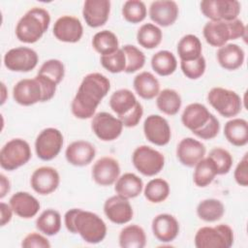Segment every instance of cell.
<instances>
[{
	"label": "cell",
	"mask_w": 248,
	"mask_h": 248,
	"mask_svg": "<svg viewBox=\"0 0 248 248\" xmlns=\"http://www.w3.org/2000/svg\"><path fill=\"white\" fill-rule=\"evenodd\" d=\"M122 49L126 57V68L124 72L132 74L144 66L145 55L140 48L133 45H125Z\"/></svg>",
	"instance_id": "b9f144b4"
},
{
	"label": "cell",
	"mask_w": 248,
	"mask_h": 248,
	"mask_svg": "<svg viewBox=\"0 0 248 248\" xmlns=\"http://www.w3.org/2000/svg\"><path fill=\"white\" fill-rule=\"evenodd\" d=\"M162 38V30L153 23L142 24L137 33V41L139 45L147 49L157 47L161 44Z\"/></svg>",
	"instance_id": "f35d334b"
},
{
	"label": "cell",
	"mask_w": 248,
	"mask_h": 248,
	"mask_svg": "<svg viewBox=\"0 0 248 248\" xmlns=\"http://www.w3.org/2000/svg\"><path fill=\"white\" fill-rule=\"evenodd\" d=\"M154 236L161 242H170L179 233V224L174 216L161 213L154 217L151 224Z\"/></svg>",
	"instance_id": "cb8c5ba5"
},
{
	"label": "cell",
	"mask_w": 248,
	"mask_h": 248,
	"mask_svg": "<svg viewBox=\"0 0 248 248\" xmlns=\"http://www.w3.org/2000/svg\"><path fill=\"white\" fill-rule=\"evenodd\" d=\"M151 67L155 73L161 77L173 74L177 68V60L174 54L169 50H160L153 54Z\"/></svg>",
	"instance_id": "8d00e7d4"
},
{
	"label": "cell",
	"mask_w": 248,
	"mask_h": 248,
	"mask_svg": "<svg viewBox=\"0 0 248 248\" xmlns=\"http://www.w3.org/2000/svg\"><path fill=\"white\" fill-rule=\"evenodd\" d=\"M13 98L16 103L25 107L43 102L42 86L36 78L20 79L13 88Z\"/></svg>",
	"instance_id": "2e32d148"
},
{
	"label": "cell",
	"mask_w": 248,
	"mask_h": 248,
	"mask_svg": "<svg viewBox=\"0 0 248 248\" xmlns=\"http://www.w3.org/2000/svg\"><path fill=\"white\" fill-rule=\"evenodd\" d=\"M143 133L151 143L164 146L168 144L171 138V131L166 118L158 114L147 116L143 122Z\"/></svg>",
	"instance_id": "9a60e30c"
},
{
	"label": "cell",
	"mask_w": 248,
	"mask_h": 248,
	"mask_svg": "<svg viewBox=\"0 0 248 248\" xmlns=\"http://www.w3.org/2000/svg\"><path fill=\"white\" fill-rule=\"evenodd\" d=\"M134 167L145 176H154L158 174L165 166V157L158 150L147 146H138L132 155Z\"/></svg>",
	"instance_id": "30bf717a"
},
{
	"label": "cell",
	"mask_w": 248,
	"mask_h": 248,
	"mask_svg": "<svg viewBox=\"0 0 248 248\" xmlns=\"http://www.w3.org/2000/svg\"><path fill=\"white\" fill-rule=\"evenodd\" d=\"M49 13L44 8L34 7L27 11L17 21L16 36L22 43L34 44L46 33L49 27Z\"/></svg>",
	"instance_id": "277c9868"
},
{
	"label": "cell",
	"mask_w": 248,
	"mask_h": 248,
	"mask_svg": "<svg viewBox=\"0 0 248 248\" xmlns=\"http://www.w3.org/2000/svg\"><path fill=\"white\" fill-rule=\"evenodd\" d=\"M147 10L142 1L128 0L123 4L122 16L124 19L130 23H140L146 17Z\"/></svg>",
	"instance_id": "60d3db41"
},
{
	"label": "cell",
	"mask_w": 248,
	"mask_h": 248,
	"mask_svg": "<svg viewBox=\"0 0 248 248\" xmlns=\"http://www.w3.org/2000/svg\"><path fill=\"white\" fill-rule=\"evenodd\" d=\"M216 58L219 65L228 71H234L244 63L245 53L236 44H226L218 48Z\"/></svg>",
	"instance_id": "4316f807"
},
{
	"label": "cell",
	"mask_w": 248,
	"mask_h": 248,
	"mask_svg": "<svg viewBox=\"0 0 248 248\" xmlns=\"http://www.w3.org/2000/svg\"><path fill=\"white\" fill-rule=\"evenodd\" d=\"M181 97L177 91L166 88L159 92L156 99V106L160 111L167 115H175L181 108Z\"/></svg>",
	"instance_id": "836d02e7"
},
{
	"label": "cell",
	"mask_w": 248,
	"mask_h": 248,
	"mask_svg": "<svg viewBox=\"0 0 248 248\" xmlns=\"http://www.w3.org/2000/svg\"><path fill=\"white\" fill-rule=\"evenodd\" d=\"M24 248H49L51 245L46 237L38 232L28 233L21 241Z\"/></svg>",
	"instance_id": "7dc6e473"
},
{
	"label": "cell",
	"mask_w": 248,
	"mask_h": 248,
	"mask_svg": "<svg viewBox=\"0 0 248 248\" xmlns=\"http://www.w3.org/2000/svg\"><path fill=\"white\" fill-rule=\"evenodd\" d=\"M218 175L217 168L208 156L202 158L200 162L195 166V170L193 173V181L198 187H206L208 186Z\"/></svg>",
	"instance_id": "d6a6232c"
},
{
	"label": "cell",
	"mask_w": 248,
	"mask_h": 248,
	"mask_svg": "<svg viewBox=\"0 0 248 248\" xmlns=\"http://www.w3.org/2000/svg\"><path fill=\"white\" fill-rule=\"evenodd\" d=\"M100 62L107 71L112 74L124 72L126 68V57L122 48H118L113 53L102 55Z\"/></svg>",
	"instance_id": "ee69618b"
},
{
	"label": "cell",
	"mask_w": 248,
	"mask_h": 248,
	"mask_svg": "<svg viewBox=\"0 0 248 248\" xmlns=\"http://www.w3.org/2000/svg\"><path fill=\"white\" fill-rule=\"evenodd\" d=\"M202 33L207 44L214 47H221L230 40L245 38L246 27L238 18L231 21L209 20L203 26Z\"/></svg>",
	"instance_id": "8992f818"
},
{
	"label": "cell",
	"mask_w": 248,
	"mask_h": 248,
	"mask_svg": "<svg viewBox=\"0 0 248 248\" xmlns=\"http://www.w3.org/2000/svg\"><path fill=\"white\" fill-rule=\"evenodd\" d=\"M94 145L86 140H76L70 143L65 151V157L69 164L76 167L89 165L95 158Z\"/></svg>",
	"instance_id": "d4e9b609"
},
{
	"label": "cell",
	"mask_w": 248,
	"mask_h": 248,
	"mask_svg": "<svg viewBox=\"0 0 248 248\" xmlns=\"http://www.w3.org/2000/svg\"><path fill=\"white\" fill-rule=\"evenodd\" d=\"M178 14V5L172 0H156L149 6V17L159 26L172 25L176 21Z\"/></svg>",
	"instance_id": "7402d4cb"
},
{
	"label": "cell",
	"mask_w": 248,
	"mask_h": 248,
	"mask_svg": "<svg viewBox=\"0 0 248 248\" xmlns=\"http://www.w3.org/2000/svg\"><path fill=\"white\" fill-rule=\"evenodd\" d=\"M235 182L243 187L248 185V159L247 153L244 154L242 159L238 162L233 172Z\"/></svg>",
	"instance_id": "c3c4849f"
},
{
	"label": "cell",
	"mask_w": 248,
	"mask_h": 248,
	"mask_svg": "<svg viewBox=\"0 0 248 248\" xmlns=\"http://www.w3.org/2000/svg\"><path fill=\"white\" fill-rule=\"evenodd\" d=\"M225 214L223 202L217 199H205L199 202L197 206V215L205 222L219 221Z\"/></svg>",
	"instance_id": "e575fe53"
},
{
	"label": "cell",
	"mask_w": 248,
	"mask_h": 248,
	"mask_svg": "<svg viewBox=\"0 0 248 248\" xmlns=\"http://www.w3.org/2000/svg\"><path fill=\"white\" fill-rule=\"evenodd\" d=\"M52 32L60 42L78 43L83 35V27L78 17L62 16L54 22Z\"/></svg>",
	"instance_id": "ac0fdd59"
},
{
	"label": "cell",
	"mask_w": 248,
	"mask_h": 248,
	"mask_svg": "<svg viewBox=\"0 0 248 248\" xmlns=\"http://www.w3.org/2000/svg\"><path fill=\"white\" fill-rule=\"evenodd\" d=\"M63 143V135L58 129L46 128L36 138V154L43 161H50L60 153Z\"/></svg>",
	"instance_id": "7c38bea8"
},
{
	"label": "cell",
	"mask_w": 248,
	"mask_h": 248,
	"mask_svg": "<svg viewBox=\"0 0 248 248\" xmlns=\"http://www.w3.org/2000/svg\"><path fill=\"white\" fill-rule=\"evenodd\" d=\"M122 122L112 114L102 111L96 113L91 121V128L96 137L103 141L116 140L123 130Z\"/></svg>",
	"instance_id": "5bb4252c"
},
{
	"label": "cell",
	"mask_w": 248,
	"mask_h": 248,
	"mask_svg": "<svg viewBox=\"0 0 248 248\" xmlns=\"http://www.w3.org/2000/svg\"><path fill=\"white\" fill-rule=\"evenodd\" d=\"M180 68L186 78L190 79H198L204 74L206 62L202 55L192 61H180Z\"/></svg>",
	"instance_id": "bcb514c9"
},
{
	"label": "cell",
	"mask_w": 248,
	"mask_h": 248,
	"mask_svg": "<svg viewBox=\"0 0 248 248\" xmlns=\"http://www.w3.org/2000/svg\"><path fill=\"white\" fill-rule=\"evenodd\" d=\"M109 107L124 127H136L141 119L143 108L135 94L126 88L114 91L109 98Z\"/></svg>",
	"instance_id": "5b68a950"
},
{
	"label": "cell",
	"mask_w": 248,
	"mask_h": 248,
	"mask_svg": "<svg viewBox=\"0 0 248 248\" xmlns=\"http://www.w3.org/2000/svg\"><path fill=\"white\" fill-rule=\"evenodd\" d=\"M32 153L29 143L22 139H13L6 142L0 151V166L6 170H15L24 166Z\"/></svg>",
	"instance_id": "9c48e42d"
},
{
	"label": "cell",
	"mask_w": 248,
	"mask_h": 248,
	"mask_svg": "<svg viewBox=\"0 0 248 248\" xmlns=\"http://www.w3.org/2000/svg\"><path fill=\"white\" fill-rule=\"evenodd\" d=\"M60 183V175L52 167H40L36 169L30 178L32 189L39 195H49L54 192Z\"/></svg>",
	"instance_id": "e0dca14e"
},
{
	"label": "cell",
	"mask_w": 248,
	"mask_h": 248,
	"mask_svg": "<svg viewBox=\"0 0 248 248\" xmlns=\"http://www.w3.org/2000/svg\"><path fill=\"white\" fill-rule=\"evenodd\" d=\"M1 91H2V97H1V105H3L4 103H5V101H6V93H7V91H6V86H5V84L2 82L1 83Z\"/></svg>",
	"instance_id": "f5cc1de1"
},
{
	"label": "cell",
	"mask_w": 248,
	"mask_h": 248,
	"mask_svg": "<svg viewBox=\"0 0 248 248\" xmlns=\"http://www.w3.org/2000/svg\"><path fill=\"white\" fill-rule=\"evenodd\" d=\"M119 245L122 248H143L146 245L144 230L139 225H128L119 233Z\"/></svg>",
	"instance_id": "4dcf8cb0"
},
{
	"label": "cell",
	"mask_w": 248,
	"mask_h": 248,
	"mask_svg": "<svg viewBox=\"0 0 248 248\" xmlns=\"http://www.w3.org/2000/svg\"><path fill=\"white\" fill-rule=\"evenodd\" d=\"M66 229L71 233H78L87 243L97 244L107 235V225L94 212L81 208H72L64 215Z\"/></svg>",
	"instance_id": "7a4b0ae2"
},
{
	"label": "cell",
	"mask_w": 248,
	"mask_h": 248,
	"mask_svg": "<svg viewBox=\"0 0 248 248\" xmlns=\"http://www.w3.org/2000/svg\"><path fill=\"white\" fill-rule=\"evenodd\" d=\"M224 136L234 146H244L248 142V122L243 118H232L224 127Z\"/></svg>",
	"instance_id": "f546056e"
},
{
	"label": "cell",
	"mask_w": 248,
	"mask_h": 248,
	"mask_svg": "<svg viewBox=\"0 0 248 248\" xmlns=\"http://www.w3.org/2000/svg\"><path fill=\"white\" fill-rule=\"evenodd\" d=\"M202 46L201 40L193 34L183 36L177 44V53L180 61H192L202 56Z\"/></svg>",
	"instance_id": "1f68e13d"
},
{
	"label": "cell",
	"mask_w": 248,
	"mask_h": 248,
	"mask_svg": "<svg viewBox=\"0 0 248 248\" xmlns=\"http://www.w3.org/2000/svg\"><path fill=\"white\" fill-rule=\"evenodd\" d=\"M181 122L202 140H212L220 131V122L217 117L200 103H192L184 108Z\"/></svg>",
	"instance_id": "3957f363"
},
{
	"label": "cell",
	"mask_w": 248,
	"mask_h": 248,
	"mask_svg": "<svg viewBox=\"0 0 248 248\" xmlns=\"http://www.w3.org/2000/svg\"><path fill=\"white\" fill-rule=\"evenodd\" d=\"M38 75L44 76L59 84L65 76L64 64L58 59H49L43 63L38 71Z\"/></svg>",
	"instance_id": "7bdbcfd3"
},
{
	"label": "cell",
	"mask_w": 248,
	"mask_h": 248,
	"mask_svg": "<svg viewBox=\"0 0 248 248\" xmlns=\"http://www.w3.org/2000/svg\"><path fill=\"white\" fill-rule=\"evenodd\" d=\"M144 197L153 203H159L166 201L170 195V185L163 178L151 179L144 187Z\"/></svg>",
	"instance_id": "ab89813d"
},
{
	"label": "cell",
	"mask_w": 248,
	"mask_h": 248,
	"mask_svg": "<svg viewBox=\"0 0 248 248\" xmlns=\"http://www.w3.org/2000/svg\"><path fill=\"white\" fill-rule=\"evenodd\" d=\"M4 65L12 72L27 73L34 70L38 64V53L27 46L11 48L4 55Z\"/></svg>",
	"instance_id": "4fadbf2b"
},
{
	"label": "cell",
	"mask_w": 248,
	"mask_h": 248,
	"mask_svg": "<svg viewBox=\"0 0 248 248\" xmlns=\"http://www.w3.org/2000/svg\"><path fill=\"white\" fill-rule=\"evenodd\" d=\"M36 228L46 235H55L61 230V215L52 208L44 210L36 220Z\"/></svg>",
	"instance_id": "d590c367"
},
{
	"label": "cell",
	"mask_w": 248,
	"mask_h": 248,
	"mask_svg": "<svg viewBox=\"0 0 248 248\" xmlns=\"http://www.w3.org/2000/svg\"><path fill=\"white\" fill-rule=\"evenodd\" d=\"M143 189V182L137 174L126 172L115 181L114 191L125 199H134L140 196Z\"/></svg>",
	"instance_id": "f1b7e54d"
},
{
	"label": "cell",
	"mask_w": 248,
	"mask_h": 248,
	"mask_svg": "<svg viewBox=\"0 0 248 248\" xmlns=\"http://www.w3.org/2000/svg\"><path fill=\"white\" fill-rule=\"evenodd\" d=\"M93 48L102 55L113 53L119 48L117 36L109 30H102L97 32L92 39Z\"/></svg>",
	"instance_id": "74e56055"
},
{
	"label": "cell",
	"mask_w": 248,
	"mask_h": 248,
	"mask_svg": "<svg viewBox=\"0 0 248 248\" xmlns=\"http://www.w3.org/2000/svg\"><path fill=\"white\" fill-rule=\"evenodd\" d=\"M11 190V183L9 179L3 174H0V198L3 199Z\"/></svg>",
	"instance_id": "816d5d0a"
},
{
	"label": "cell",
	"mask_w": 248,
	"mask_h": 248,
	"mask_svg": "<svg viewBox=\"0 0 248 248\" xmlns=\"http://www.w3.org/2000/svg\"><path fill=\"white\" fill-rule=\"evenodd\" d=\"M110 14V1L86 0L83 3L82 16L86 24L92 28L105 25Z\"/></svg>",
	"instance_id": "603a6c76"
},
{
	"label": "cell",
	"mask_w": 248,
	"mask_h": 248,
	"mask_svg": "<svg viewBox=\"0 0 248 248\" xmlns=\"http://www.w3.org/2000/svg\"><path fill=\"white\" fill-rule=\"evenodd\" d=\"M35 78L40 82L43 89V102H46L52 99L53 96L55 95L57 84L54 81L50 80L49 78L38 74L36 75Z\"/></svg>",
	"instance_id": "681fc988"
},
{
	"label": "cell",
	"mask_w": 248,
	"mask_h": 248,
	"mask_svg": "<svg viewBox=\"0 0 248 248\" xmlns=\"http://www.w3.org/2000/svg\"><path fill=\"white\" fill-rule=\"evenodd\" d=\"M110 89L109 79L100 73L86 75L77 91L71 105V110L78 119H88L95 115L101 101Z\"/></svg>",
	"instance_id": "6da1fadb"
},
{
	"label": "cell",
	"mask_w": 248,
	"mask_h": 248,
	"mask_svg": "<svg viewBox=\"0 0 248 248\" xmlns=\"http://www.w3.org/2000/svg\"><path fill=\"white\" fill-rule=\"evenodd\" d=\"M119 174V163L112 157H102L92 167V178L100 186L112 185L118 179Z\"/></svg>",
	"instance_id": "ffe728a7"
},
{
	"label": "cell",
	"mask_w": 248,
	"mask_h": 248,
	"mask_svg": "<svg viewBox=\"0 0 248 248\" xmlns=\"http://www.w3.org/2000/svg\"><path fill=\"white\" fill-rule=\"evenodd\" d=\"M233 231L226 224L202 227L195 234L197 248H230L233 244Z\"/></svg>",
	"instance_id": "52a82bcc"
},
{
	"label": "cell",
	"mask_w": 248,
	"mask_h": 248,
	"mask_svg": "<svg viewBox=\"0 0 248 248\" xmlns=\"http://www.w3.org/2000/svg\"><path fill=\"white\" fill-rule=\"evenodd\" d=\"M202 15L213 21L236 19L241 5L236 0H203L200 4Z\"/></svg>",
	"instance_id": "8fae6325"
},
{
	"label": "cell",
	"mask_w": 248,
	"mask_h": 248,
	"mask_svg": "<svg viewBox=\"0 0 248 248\" xmlns=\"http://www.w3.org/2000/svg\"><path fill=\"white\" fill-rule=\"evenodd\" d=\"M207 102L220 115L226 118L236 116L242 109L240 96L236 92L223 87L211 88L207 93Z\"/></svg>",
	"instance_id": "ba28073f"
},
{
	"label": "cell",
	"mask_w": 248,
	"mask_h": 248,
	"mask_svg": "<svg viewBox=\"0 0 248 248\" xmlns=\"http://www.w3.org/2000/svg\"><path fill=\"white\" fill-rule=\"evenodd\" d=\"M14 213L20 218L30 219L37 215L40 210L39 201L28 192H16L9 201Z\"/></svg>",
	"instance_id": "484cf974"
},
{
	"label": "cell",
	"mask_w": 248,
	"mask_h": 248,
	"mask_svg": "<svg viewBox=\"0 0 248 248\" xmlns=\"http://www.w3.org/2000/svg\"><path fill=\"white\" fill-rule=\"evenodd\" d=\"M133 86L136 93L144 100H151L160 92V82L150 72L138 74L134 78Z\"/></svg>",
	"instance_id": "83f0119b"
},
{
	"label": "cell",
	"mask_w": 248,
	"mask_h": 248,
	"mask_svg": "<svg viewBox=\"0 0 248 248\" xmlns=\"http://www.w3.org/2000/svg\"><path fill=\"white\" fill-rule=\"evenodd\" d=\"M208 157L212 159L216 168L218 175L227 174L232 166V157L231 153L222 147H215L210 150Z\"/></svg>",
	"instance_id": "f6af8a7d"
},
{
	"label": "cell",
	"mask_w": 248,
	"mask_h": 248,
	"mask_svg": "<svg viewBox=\"0 0 248 248\" xmlns=\"http://www.w3.org/2000/svg\"><path fill=\"white\" fill-rule=\"evenodd\" d=\"M206 148L202 141L193 138L182 139L176 147V156L179 162L188 168H193L204 158Z\"/></svg>",
	"instance_id": "44dd1931"
},
{
	"label": "cell",
	"mask_w": 248,
	"mask_h": 248,
	"mask_svg": "<svg viewBox=\"0 0 248 248\" xmlns=\"http://www.w3.org/2000/svg\"><path fill=\"white\" fill-rule=\"evenodd\" d=\"M0 211H1V226L7 225L11 220L13 216V209L10 204H7L5 202L0 203Z\"/></svg>",
	"instance_id": "f907efd6"
},
{
	"label": "cell",
	"mask_w": 248,
	"mask_h": 248,
	"mask_svg": "<svg viewBox=\"0 0 248 248\" xmlns=\"http://www.w3.org/2000/svg\"><path fill=\"white\" fill-rule=\"evenodd\" d=\"M104 213L114 224L123 225L129 223L134 216V210L128 199L119 195L112 196L104 203Z\"/></svg>",
	"instance_id": "d6986e66"
}]
</instances>
